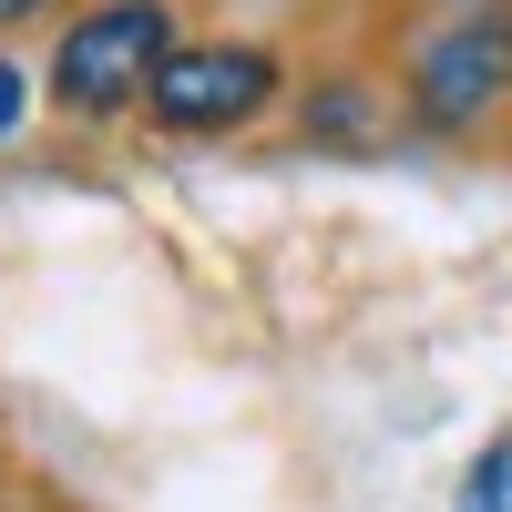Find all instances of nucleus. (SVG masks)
I'll list each match as a JSON object with an SVG mask.
<instances>
[{
	"instance_id": "f257e3e1",
	"label": "nucleus",
	"mask_w": 512,
	"mask_h": 512,
	"mask_svg": "<svg viewBox=\"0 0 512 512\" xmlns=\"http://www.w3.org/2000/svg\"><path fill=\"white\" fill-rule=\"evenodd\" d=\"M379 11V52L400 82V123L420 154H512V0H431Z\"/></svg>"
},
{
	"instance_id": "f03ea898",
	"label": "nucleus",
	"mask_w": 512,
	"mask_h": 512,
	"mask_svg": "<svg viewBox=\"0 0 512 512\" xmlns=\"http://www.w3.org/2000/svg\"><path fill=\"white\" fill-rule=\"evenodd\" d=\"M175 41H185V0H72L52 31V62H41V103L72 134L144 123V93Z\"/></svg>"
},
{
	"instance_id": "7ed1b4c3",
	"label": "nucleus",
	"mask_w": 512,
	"mask_h": 512,
	"mask_svg": "<svg viewBox=\"0 0 512 512\" xmlns=\"http://www.w3.org/2000/svg\"><path fill=\"white\" fill-rule=\"evenodd\" d=\"M287 93H297V62L267 31H185L144 93V123L164 144H236L256 123H277Z\"/></svg>"
},
{
	"instance_id": "20e7f679",
	"label": "nucleus",
	"mask_w": 512,
	"mask_h": 512,
	"mask_svg": "<svg viewBox=\"0 0 512 512\" xmlns=\"http://www.w3.org/2000/svg\"><path fill=\"white\" fill-rule=\"evenodd\" d=\"M287 123H297V144H318V154H390V144H410L390 52H379V21H369L359 41H338V52H318L308 72H297Z\"/></svg>"
},
{
	"instance_id": "39448f33",
	"label": "nucleus",
	"mask_w": 512,
	"mask_h": 512,
	"mask_svg": "<svg viewBox=\"0 0 512 512\" xmlns=\"http://www.w3.org/2000/svg\"><path fill=\"white\" fill-rule=\"evenodd\" d=\"M31 103H41V93H31V72L11 62V41H0V144H11L21 123H31Z\"/></svg>"
},
{
	"instance_id": "423d86ee",
	"label": "nucleus",
	"mask_w": 512,
	"mask_h": 512,
	"mask_svg": "<svg viewBox=\"0 0 512 512\" xmlns=\"http://www.w3.org/2000/svg\"><path fill=\"white\" fill-rule=\"evenodd\" d=\"M52 11H72V0H0V41H21V31H41Z\"/></svg>"
},
{
	"instance_id": "0eeeda50",
	"label": "nucleus",
	"mask_w": 512,
	"mask_h": 512,
	"mask_svg": "<svg viewBox=\"0 0 512 512\" xmlns=\"http://www.w3.org/2000/svg\"><path fill=\"white\" fill-rule=\"evenodd\" d=\"M11 482H21V461H11V441H0V492H11Z\"/></svg>"
},
{
	"instance_id": "6e6552de",
	"label": "nucleus",
	"mask_w": 512,
	"mask_h": 512,
	"mask_svg": "<svg viewBox=\"0 0 512 512\" xmlns=\"http://www.w3.org/2000/svg\"><path fill=\"white\" fill-rule=\"evenodd\" d=\"M390 11H431V0H390Z\"/></svg>"
}]
</instances>
